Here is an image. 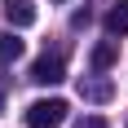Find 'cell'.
<instances>
[{
  "mask_svg": "<svg viewBox=\"0 0 128 128\" xmlns=\"http://www.w3.org/2000/svg\"><path fill=\"white\" fill-rule=\"evenodd\" d=\"M66 124V102L62 97H40L26 106V128H62Z\"/></svg>",
  "mask_w": 128,
  "mask_h": 128,
  "instance_id": "obj_1",
  "label": "cell"
},
{
  "mask_svg": "<svg viewBox=\"0 0 128 128\" xmlns=\"http://www.w3.org/2000/svg\"><path fill=\"white\" fill-rule=\"evenodd\" d=\"M31 80H36V84H62V80H66V58H62V53L36 58V62H31Z\"/></svg>",
  "mask_w": 128,
  "mask_h": 128,
  "instance_id": "obj_2",
  "label": "cell"
},
{
  "mask_svg": "<svg viewBox=\"0 0 128 128\" xmlns=\"http://www.w3.org/2000/svg\"><path fill=\"white\" fill-rule=\"evenodd\" d=\"M4 18H9L13 26H31L36 22V4H31V0H4Z\"/></svg>",
  "mask_w": 128,
  "mask_h": 128,
  "instance_id": "obj_3",
  "label": "cell"
},
{
  "mask_svg": "<svg viewBox=\"0 0 128 128\" xmlns=\"http://www.w3.org/2000/svg\"><path fill=\"white\" fill-rule=\"evenodd\" d=\"M106 31H110V36H128V0H115V4H110Z\"/></svg>",
  "mask_w": 128,
  "mask_h": 128,
  "instance_id": "obj_4",
  "label": "cell"
},
{
  "mask_svg": "<svg viewBox=\"0 0 128 128\" xmlns=\"http://www.w3.org/2000/svg\"><path fill=\"white\" fill-rule=\"evenodd\" d=\"M80 97L84 102H110V80H80Z\"/></svg>",
  "mask_w": 128,
  "mask_h": 128,
  "instance_id": "obj_5",
  "label": "cell"
},
{
  "mask_svg": "<svg viewBox=\"0 0 128 128\" xmlns=\"http://www.w3.org/2000/svg\"><path fill=\"white\" fill-rule=\"evenodd\" d=\"M18 58H22V40L13 36H0V66H9V62H18Z\"/></svg>",
  "mask_w": 128,
  "mask_h": 128,
  "instance_id": "obj_6",
  "label": "cell"
},
{
  "mask_svg": "<svg viewBox=\"0 0 128 128\" xmlns=\"http://www.w3.org/2000/svg\"><path fill=\"white\" fill-rule=\"evenodd\" d=\"M110 66H115V44L106 40V44H97V49H93V71L102 75V71H110Z\"/></svg>",
  "mask_w": 128,
  "mask_h": 128,
  "instance_id": "obj_7",
  "label": "cell"
},
{
  "mask_svg": "<svg viewBox=\"0 0 128 128\" xmlns=\"http://www.w3.org/2000/svg\"><path fill=\"white\" fill-rule=\"evenodd\" d=\"M80 128H106V119H97V115H88V119H84Z\"/></svg>",
  "mask_w": 128,
  "mask_h": 128,
  "instance_id": "obj_8",
  "label": "cell"
}]
</instances>
